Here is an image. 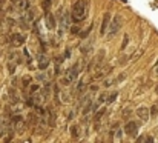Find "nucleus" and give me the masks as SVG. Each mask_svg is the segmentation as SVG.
Wrapping results in <instances>:
<instances>
[{
	"label": "nucleus",
	"instance_id": "f257e3e1",
	"mask_svg": "<svg viewBox=\"0 0 158 143\" xmlns=\"http://www.w3.org/2000/svg\"><path fill=\"white\" fill-rule=\"evenodd\" d=\"M86 8H88V2H85V0H77L72 5L71 17H72L74 23H80V20L86 15Z\"/></svg>",
	"mask_w": 158,
	"mask_h": 143
},
{
	"label": "nucleus",
	"instance_id": "6ab92c4d",
	"mask_svg": "<svg viewBox=\"0 0 158 143\" xmlns=\"http://www.w3.org/2000/svg\"><path fill=\"white\" fill-rule=\"evenodd\" d=\"M129 114H131V109H124V111H123V114H121V117L126 120V119L129 117Z\"/></svg>",
	"mask_w": 158,
	"mask_h": 143
},
{
	"label": "nucleus",
	"instance_id": "20e7f679",
	"mask_svg": "<svg viewBox=\"0 0 158 143\" xmlns=\"http://www.w3.org/2000/svg\"><path fill=\"white\" fill-rule=\"evenodd\" d=\"M45 25L48 26V29H55V17L51 11H46L45 12Z\"/></svg>",
	"mask_w": 158,
	"mask_h": 143
},
{
	"label": "nucleus",
	"instance_id": "9b49d317",
	"mask_svg": "<svg viewBox=\"0 0 158 143\" xmlns=\"http://www.w3.org/2000/svg\"><path fill=\"white\" fill-rule=\"evenodd\" d=\"M103 58H105V49H100V51H98V55H97V66L102 65Z\"/></svg>",
	"mask_w": 158,
	"mask_h": 143
},
{
	"label": "nucleus",
	"instance_id": "9d476101",
	"mask_svg": "<svg viewBox=\"0 0 158 143\" xmlns=\"http://www.w3.org/2000/svg\"><path fill=\"white\" fill-rule=\"evenodd\" d=\"M105 112H106L105 108H98V109L95 111V115H94V122H100V120H102V117L105 115Z\"/></svg>",
	"mask_w": 158,
	"mask_h": 143
},
{
	"label": "nucleus",
	"instance_id": "c756f323",
	"mask_svg": "<svg viewBox=\"0 0 158 143\" xmlns=\"http://www.w3.org/2000/svg\"><path fill=\"white\" fill-rule=\"evenodd\" d=\"M12 2H17V0H12Z\"/></svg>",
	"mask_w": 158,
	"mask_h": 143
},
{
	"label": "nucleus",
	"instance_id": "4468645a",
	"mask_svg": "<svg viewBox=\"0 0 158 143\" xmlns=\"http://www.w3.org/2000/svg\"><path fill=\"white\" fill-rule=\"evenodd\" d=\"M51 3H52V0H45V2H43V5H42V6H43V9H45V12L51 9Z\"/></svg>",
	"mask_w": 158,
	"mask_h": 143
},
{
	"label": "nucleus",
	"instance_id": "7ed1b4c3",
	"mask_svg": "<svg viewBox=\"0 0 158 143\" xmlns=\"http://www.w3.org/2000/svg\"><path fill=\"white\" fill-rule=\"evenodd\" d=\"M120 25H121V17H120V15H115V17L109 22V36H114V34L118 31Z\"/></svg>",
	"mask_w": 158,
	"mask_h": 143
},
{
	"label": "nucleus",
	"instance_id": "1a4fd4ad",
	"mask_svg": "<svg viewBox=\"0 0 158 143\" xmlns=\"http://www.w3.org/2000/svg\"><path fill=\"white\" fill-rule=\"evenodd\" d=\"M48 65H49V60H48L45 55H40V57H39V68H40V69H46Z\"/></svg>",
	"mask_w": 158,
	"mask_h": 143
},
{
	"label": "nucleus",
	"instance_id": "f03ea898",
	"mask_svg": "<svg viewBox=\"0 0 158 143\" xmlns=\"http://www.w3.org/2000/svg\"><path fill=\"white\" fill-rule=\"evenodd\" d=\"M127 136H131V137H135L137 136V132H138V123L137 122H127L126 125H124V129H123Z\"/></svg>",
	"mask_w": 158,
	"mask_h": 143
},
{
	"label": "nucleus",
	"instance_id": "ddd939ff",
	"mask_svg": "<svg viewBox=\"0 0 158 143\" xmlns=\"http://www.w3.org/2000/svg\"><path fill=\"white\" fill-rule=\"evenodd\" d=\"M149 114H151V117H157L158 115V105H154V106L151 108Z\"/></svg>",
	"mask_w": 158,
	"mask_h": 143
},
{
	"label": "nucleus",
	"instance_id": "f8f14e48",
	"mask_svg": "<svg viewBox=\"0 0 158 143\" xmlns=\"http://www.w3.org/2000/svg\"><path fill=\"white\" fill-rule=\"evenodd\" d=\"M71 134H72L74 139H78V126L77 125H72L71 126Z\"/></svg>",
	"mask_w": 158,
	"mask_h": 143
},
{
	"label": "nucleus",
	"instance_id": "2f4dec72",
	"mask_svg": "<svg viewBox=\"0 0 158 143\" xmlns=\"http://www.w3.org/2000/svg\"><path fill=\"white\" fill-rule=\"evenodd\" d=\"M157 105H158V103H157Z\"/></svg>",
	"mask_w": 158,
	"mask_h": 143
},
{
	"label": "nucleus",
	"instance_id": "7c9ffc66",
	"mask_svg": "<svg viewBox=\"0 0 158 143\" xmlns=\"http://www.w3.org/2000/svg\"><path fill=\"white\" fill-rule=\"evenodd\" d=\"M157 65H158V60H157Z\"/></svg>",
	"mask_w": 158,
	"mask_h": 143
},
{
	"label": "nucleus",
	"instance_id": "6e6552de",
	"mask_svg": "<svg viewBox=\"0 0 158 143\" xmlns=\"http://www.w3.org/2000/svg\"><path fill=\"white\" fill-rule=\"evenodd\" d=\"M78 72H80V71H78V65L75 63V65L69 69V72H68V79H69L71 82H72V80H75V79H77V76H78Z\"/></svg>",
	"mask_w": 158,
	"mask_h": 143
},
{
	"label": "nucleus",
	"instance_id": "c85d7f7f",
	"mask_svg": "<svg viewBox=\"0 0 158 143\" xmlns=\"http://www.w3.org/2000/svg\"><path fill=\"white\" fill-rule=\"evenodd\" d=\"M157 94H158V86H157Z\"/></svg>",
	"mask_w": 158,
	"mask_h": 143
},
{
	"label": "nucleus",
	"instance_id": "412c9836",
	"mask_svg": "<svg viewBox=\"0 0 158 143\" xmlns=\"http://www.w3.org/2000/svg\"><path fill=\"white\" fill-rule=\"evenodd\" d=\"M78 31H80V29H78V26H72V28H71V34H77Z\"/></svg>",
	"mask_w": 158,
	"mask_h": 143
},
{
	"label": "nucleus",
	"instance_id": "aec40b11",
	"mask_svg": "<svg viewBox=\"0 0 158 143\" xmlns=\"http://www.w3.org/2000/svg\"><path fill=\"white\" fill-rule=\"evenodd\" d=\"M8 69H9V72L12 74V72H14V69H15V65H14V63H9V65H8Z\"/></svg>",
	"mask_w": 158,
	"mask_h": 143
},
{
	"label": "nucleus",
	"instance_id": "cd10ccee",
	"mask_svg": "<svg viewBox=\"0 0 158 143\" xmlns=\"http://www.w3.org/2000/svg\"><path fill=\"white\" fill-rule=\"evenodd\" d=\"M155 72H157V74H158V66H157V68H155Z\"/></svg>",
	"mask_w": 158,
	"mask_h": 143
},
{
	"label": "nucleus",
	"instance_id": "5701e85b",
	"mask_svg": "<svg viewBox=\"0 0 158 143\" xmlns=\"http://www.w3.org/2000/svg\"><path fill=\"white\" fill-rule=\"evenodd\" d=\"M124 77H126L124 74H121V76H118V77H117V82H121V80H124Z\"/></svg>",
	"mask_w": 158,
	"mask_h": 143
},
{
	"label": "nucleus",
	"instance_id": "bb28decb",
	"mask_svg": "<svg viewBox=\"0 0 158 143\" xmlns=\"http://www.w3.org/2000/svg\"><path fill=\"white\" fill-rule=\"evenodd\" d=\"M5 2H6V0H0V6H2V5H3Z\"/></svg>",
	"mask_w": 158,
	"mask_h": 143
},
{
	"label": "nucleus",
	"instance_id": "b1692460",
	"mask_svg": "<svg viewBox=\"0 0 158 143\" xmlns=\"http://www.w3.org/2000/svg\"><path fill=\"white\" fill-rule=\"evenodd\" d=\"M115 132H117V139H121V132H123V131L118 129V131H115Z\"/></svg>",
	"mask_w": 158,
	"mask_h": 143
},
{
	"label": "nucleus",
	"instance_id": "0eeeda50",
	"mask_svg": "<svg viewBox=\"0 0 158 143\" xmlns=\"http://www.w3.org/2000/svg\"><path fill=\"white\" fill-rule=\"evenodd\" d=\"M110 14L109 12H105V15H103V20H102V29H100V32L102 34H105L106 32V28L109 26V22H110Z\"/></svg>",
	"mask_w": 158,
	"mask_h": 143
},
{
	"label": "nucleus",
	"instance_id": "a211bd4d",
	"mask_svg": "<svg viewBox=\"0 0 158 143\" xmlns=\"http://www.w3.org/2000/svg\"><path fill=\"white\" fill-rule=\"evenodd\" d=\"M85 88H86V85H85L83 82H78V86H77V91H78V93H81V91H85Z\"/></svg>",
	"mask_w": 158,
	"mask_h": 143
},
{
	"label": "nucleus",
	"instance_id": "4be33fe9",
	"mask_svg": "<svg viewBox=\"0 0 158 143\" xmlns=\"http://www.w3.org/2000/svg\"><path fill=\"white\" fill-rule=\"evenodd\" d=\"M39 89H40L39 85H32V86H31V93H35V91H39Z\"/></svg>",
	"mask_w": 158,
	"mask_h": 143
},
{
	"label": "nucleus",
	"instance_id": "2eb2a0df",
	"mask_svg": "<svg viewBox=\"0 0 158 143\" xmlns=\"http://www.w3.org/2000/svg\"><path fill=\"white\" fill-rule=\"evenodd\" d=\"M127 43H129V36H127V34H126V36H124V39H123V43H121V49H124V48L127 46Z\"/></svg>",
	"mask_w": 158,
	"mask_h": 143
},
{
	"label": "nucleus",
	"instance_id": "dca6fc26",
	"mask_svg": "<svg viewBox=\"0 0 158 143\" xmlns=\"http://www.w3.org/2000/svg\"><path fill=\"white\" fill-rule=\"evenodd\" d=\"M117 95H118V93H112L109 98H106V103H112V102H114V100L117 98Z\"/></svg>",
	"mask_w": 158,
	"mask_h": 143
},
{
	"label": "nucleus",
	"instance_id": "393cba45",
	"mask_svg": "<svg viewBox=\"0 0 158 143\" xmlns=\"http://www.w3.org/2000/svg\"><path fill=\"white\" fill-rule=\"evenodd\" d=\"M103 85H105V86H110V80H105Z\"/></svg>",
	"mask_w": 158,
	"mask_h": 143
},
{
	"label": "nucleus",
	"instance_id": "f3484780",
	"mask_svg": "<svg viewBox=\"0 0 158 143\" xmlns=\"http://www.w3.org/2000/svg\"><path fill=\"white\" fill-rule=\"evenodd\" d=\"M22 82H23V86H28L29 82H31V77H29V76H25V77L22 79Z\"/></svg>",
	"mask_w": 158,
	"mask_h": 143
},
{
	"label": "nucleus",
	"instance_id": "a878e982",
	"mask_svg": "<svg viewBox=\"0 0 158 143\" xmlns=\"http://www.w3.org/2000/svg\"><path fill=\"white\" fill-rule=\"evenodd\" d=\"M69 54H71V51H69V49H66V52H64V57H69Z\"/></svg>",
	"mask_w": 158,
	"mask_h": 143
},
{
	"label": "nucleus",
	"instance_id": "39448f33",
	"mask_svg": "<svg viewBox=\"0 0 158 143\" xmlns=\"http://www.w3.org/2000/svg\"><path fill=\"white\" fill-rule=\"evenodd\" d=\"M137 115H138L143 122H148L149 117H151V114H149V108H146V106H140V108L137 109Z\"/></svg>",
	"mask_w": 158,
	"mask_h": 143
},
{
	"label": "nucleus",
	"instance_id": "423d86ee",
	"mask_svg": "<svg viewBox=\"0 0 158 143\" xmlns=\"http://www.w3.org/2000/svg\"><path fill=\"white\" fill-rule=\"evenodd\" d=\"M9 40H11V43H12L14 46H22L23 42H25V36H23V34H12Z\"/></svg>",
	"mask_w": 158,
	"mask_h": 143
}]
</instances>
